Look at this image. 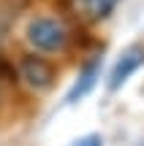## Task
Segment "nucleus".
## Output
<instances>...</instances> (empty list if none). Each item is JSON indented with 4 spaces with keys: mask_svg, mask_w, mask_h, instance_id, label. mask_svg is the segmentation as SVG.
<instances>
[{
    "mask_svg": "<svg viewBox=\"0 0 144 146\" xmlns=\"http://www.w3.org/2000/svg\"><path fill=\"white\" fill-rule=\"evenodd\" d=\"M19 78L30 89L44 92V89H49L54 84L57 73H54V65L49 62L46 57H41V54H27V57H22V62H19Z\"/></svg>",
    "mask_w": 144,
    "mask_h": 146,
    "instance_id": "f03ea898",
    "label": "nucleus"
},
{
    "mask_svg": "<svg viewBox=\"0 0 144 146\" xmlns=\"http://www.w3.org/2000/svg\"><path fill=\"white\" fill-rule=\"evenodd\" d=\"M117 3L120 0H79L84 16L92 19V22H101V19H106V16H112V11L117 8Z\"/></svg>",
    "mask_w": 144,
    "mask_h": 146,
    "instance_id": "39448f33",
    "label": "nucleus"
},
{
    "mask_svg": "<svg viewBox=\"0 0 144 146\" xmlns=\"http://www.w3.org/2000/svg\"><path fill=\"white\" fill-rule=\"evenodd\" d=\"M144 65V43H133L120 54L117 65H114L112 76H109V89H120L136 70Z\"/></svg>",
    "mask_w": 144,
    "mask_h": 146,
    "instance_id": "7ed1b4c3",
    "label": "nucleus"
},
{
    "mask_svg": "<svg viewBox=\"0 0 144 146\" xmlns=\"http://www.w3.org/2000/svg\"><path fill=\"white\" fill-rule=\"evenodd\" d=\"M101 62H103V57L101 54H95L92 60H87L84 65H82V70H79V78L74 81V87H71V92H68V103H79L82 98H84L87 92H90L92 87H95V81H98V76H101Z\"/></svg>",
    "mask_w": 144,
    "mask_h": 146,
    "instance_id": "20e7f679",
    "label": "nucleus"
},
{
    "mask_svg": "<svg viewBox=\"0 0 144 146\" xmlns=\"http://www.w3.org/2000/svg\"><path fill=\"white\" fill-rule=\"evenodd\" d=\"M25 41L35 54H63L71 43V30L57 16H33L27 22Z\"/></svg>",
    "mask_w": 144,
    "mask_h": 146,
    "instance_id": "f257e3e1",
    "label": "nucleus"
},
{
    "mask_svg": "<svg viewBox=\"0 0 144 146\" xmlns=\"http://www.w3.org/2000/svg\"><path fill=\"white\" fill-rule=\"evenodd\" d=\"M76 146H103V138L101 135H87L82 141H76Z\"/></svg>",
    "mask_w": 144,
    "mask_h": 146,
    "instance_id": "423d86ee",
    "label": "nucleus"
}]
</instances>
